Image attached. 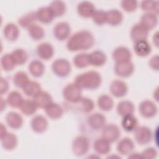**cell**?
Instances as JSON below:
<instances>
[{"mask_svg":"<svg viewBox=\"0 0 159 159\" xmlns=\"http://www.w3.org/2000/svg\"><path fill=\"white\" fill-rule=\"evenodd\" d=\"M94 43L92 34L88 31H80L73 34L67 43L70 50L76 51L91 48Z\"/></svg>","mask_w":159,"mask_h":159,"instance_id":"obj_1","label":"cell"},{"mask_svg":"<svg viewBox=\"0 0 159 159\" xmlns=\"http://www.w3.org/2000/svg\"><path fill=\"white\" fill-rule=\"evenodd\" d=\"M101 83V77L98 73L94 71L81 74L76 78L75 84L79 88L95 89Z\"/></svg>","mask_w":159,"mask_h":159,"instance_id":"obj_2","label":"cell"},{"mask_svg":"<svg viewBox=\"0 0 159 159\" xmlns=\"http://www.w3.org/2000/svg\"><path fill=\"white\" fill-rule=\"evenodd\" d=\"M63 94L68 101L78 102L81 99L80 88L75 84H70L64 89Z\"/></svg>","mask_w":159,"mask_h":159,"instance_id":"obj_3","label":"cell"},{"mask_svg":"<svg viewBox=\"0 0 159 159\" xmlns=\"http://www.w3.org/2000/svg\"><path fill=\"white\" fill-rule=\"evenodd\" d=\"M53 72L60 76H65L70 71V65L68 61L64 59H58L52 65Z\"/></svg>","mask_w":159,"mask_h":159,"instance_id":"obj_4","label":"cell"},{"mask_svg":"<svg viewBox=\"0 0 159 159\" xmlns=\"http://www.w3.org/2000/svg\"><path fill=\"white\" fill-rule=\"evenodd\" d=\"M89 147L88 141L84 137H78L75 139L73 143V150L77 155H82L85 153Z\"/></svg>","mask_w":159,"mask_h":159,"instance_id":"obj_5","label":"cell"},{"mask_svg":"<svg viewBox=\"0 0 159 159\" xmlns=\"http://www.w3.org/2000/svg\"><path fill=\"white\" fill-rule=\"evenodd\" d=\"M120 135V131L115 125H108L102 130V136L108 142L116 141Z\"/></svg>","mask_w":159,"mask_h":159,"instance_id":"obj_6","label":"cell"},{"mask_svg":"<svg viewBox=\"0 0 159 159\" xmlns=\"http://www.w3.org/2000/svg\"><path fill=\"white\" fill-rule=\"evenodd\" d=\"M133 68L132 63L129 61L117 63L115 66V70L117 75L122 77H127L130 76L132 73Z\"/></svg>","mask_w":159,"mask_h":159,"instance_id":"obj_7","label":"cell"},{"mask_svg":"<svg viewBox=\"0 0 159 159\" xmlns=\"http://www.w3.org/2000/svg\"><path fill=\"white\" fill-rule=\"evenodd\" d=\"M112 57L117 63H122L129 61L131 57V54L127 48L119 47L114 51Z\"/></svg>","mask_w":159,"mask_h":159,"instance_id":"obj_8","label":"cell"},{"mask_svg":"<svg viewBox=\"0 0 159 159\" xmlns=\"http://www.w3.org/2000/svg\"><path fill=\"white\" fill-rule=\"evenodd\" d=\"M70 33V27L66 22H60L54 28V34L60 40L65 39Z\"/></svg>","mask_w":159,"mask_h":159,"instance_id":"obj_9","label":"cell"},{"mask_svg":"<svg viewBox=\"0 0 159 159\" xmlns=\"http://www.w3.org/2000/svg\"><path fill=\"white\" fill-rule=\"evenodd\" d=\"M1 142L2 147L6 150H12L17 144V138L16 135L11 133H6L1 137Z\"/></svg>","mask_w":159,"mask_h":159,"instance_id":"obj_10","label":"cell"},{"mask_svg":"<svg viewBox=\"0 0 159 159\" xmlns=\"http://www.w3.org/2000/svg\"><path fill=\"white\" fill-rule=\"evenodd\" d=\"M6 119L8 125L13 129H18L20 127L22 124V117L19 114L14 112L7 113Z\"/></svg>","mask_w":159,"mask_h":159,"instance_id":"obj_11","label":"cell"},{"mask_svg":"<svg viewBox=\"0 0 159 159\" xmlns=\"http://www.w3.org/2000/svg\"><path fill=\"white\" fill-rule=\"evenodd\" d=\"M78 11L80 15L84 17L93 16L95 11L93 4L89 2H82L78 4Z\"/></svg>","mask_w":159,"mask_h":159,"instance_id":"obj_12","label":"cell"},{"mask_svg":"<svg viewBox=\"0 0 159 159\" xmlns=\"http://www.w3.org/2000/svg\"><path fill=\"white\" fill-rule=\"evenodd\" d=\"M111 93L116 97L124 96L127 91L126 84L121 81H114L111 86Z\"/></svg>","mask_w":159,"mask_h":159,"instance_id":"obj_13","label":"cell"},{"mask_svg":"<svg viewBox=\"0 0 159 159\" xmlns=\"http://www.w3.org/2000/svg\"><path fill=\"white\" fill-rule=\"evenodd\" d=\"M4 37L10 41L17 39L19 35V29L17 27L12 23L7 24L4 28L3 30Z\"/></svg>","mask_w":159,"mask_h":159,"instance_id":"obj_14","label":"cell"},{"mask_svg":"<svg viewBox=\"0 0 159 159\" xmlns=\"http://www.w3.org/2000/svg\"><path fill=\"white\" fill-rule=\"evenodd\" d=\"M135 53L142 57L147 55L150 52V46L145 40H142L135 42L134 45Z\"/></svg>","mask_w":159,"mask_h":159,"instance_id":"obj_15","label":"cell"},{"mask_svg":"<svg viewBox=\"0 0 159 159\" xmlns=\"http://www.w3.org/2000/svg\"><path fill=\"white\" fill-rule=\"evenodd\" d=\"M34 97L35 103L40 107H47L52 102L50 95L46 92H40Z\"/></svg>","mask_w":159,"mask_h":159,"instance_id":"obj_16","label":"cell"},{"mask_svg":"<svg viewBox=\"0 0 159 159\" xmlns=\"http://www.w3.org/2000/svg\"><path fill=\"white\" fill-rule=\"evenodd\" d=\"M31 125L33 130L37 132H42L47 127V121L42 116H37L33 118Z\"/></svg>","mask_w":159,"mask_h":159,"instance_id":"obj_17","label":"cell"},{"mask_svg":"<svg viewBox=\"0 0 159 159\" xmlns=\"http://www.w3.org/2000/svg\"><path fill=\"white\" fill-rule=\"evenodd\" d=\"M147 30L145 28L140 24H137L133 27L131 31V37L135 42L145 40L147 37Z\"/></svg>","mask_w":159,"mask_h":159,"instance_id":"obj_18","label":"cell"},{"mask_svg":"<svg viewBox=\"0 0 159 159\" xmlns=\"http://www.w3.org/2000/svg\"><path fill=\"white\" fill-rule=\"evenodd\" d=\"M37 53L40 58L47 60L52 57L53 49L50 44L43 43L39 45L37 48Z\"/></svg>","mask_w":159,"mask_h":159,"instance_id":"obj_19","label":"cell"},{"mask_svg":"<svg viewBox=\"0 0 159 159\" xmlns=\"http://www.w3.org/2000/svg\"><path fill=\"white\" fill-rule=\"evenodd\" d=\"M89 63L94 66L102 65L106 60V57L105 54L99 50L92 52L89 55Z\"/></svg>","mask_w":159,"mask_h":159,"instance_id":"obj_20","label":"cell"},{"mask_svg":"<svg viewBox=\"0 0 159 159\" xmlns=\"http://www.w3.org/2000/svg\"><path fill=\"white\" fill-rule=\"evenodd\" d=\"M37 19L43 23H48L52 20L53 14L49 7H42L36 13Z\"/></svg>","mask_w":159,"mask_h":159,"instance_id":"obj_21","label":"cell"},{"mask_svg":"<svg viewBox=\"0 0 159 159\" xmlns=\"http://www.w3.org/2000/svg\"><path fill=\"white\" fill-rule=\"evenodd\" d=\"M150 132L146 127L138 128L135 133V137L136 140L140 143H145L150 140Z\"/></svg>","mask_w":159,"mask_h":159,"instance_id":"obj_22","label":"cell"},{"mask_svg":"<svg viewBox=\"0 0 159 159\" xmlns=\"http://www.w3.org/2000/svg\"><path fill=\"white\" fill-rule=\"evenodd\" d=\"M134 148L132 141L128 138L123 139L117 145V150L122 155H127L130 153Z\"/></svg>","mask_w":159,"mask_h":159,"instance_id":"obj_23","label":"cell"},{"mask_svg":"<svg viewBox=\"0 0 159 159\" xmlns=\"http://www.w3.org/2000/svg\"><path fill=\"white\" fill-rule=\"evenodd\" d=\"M122 19V13L117 10H112L106 13V20L108 23L116 25L120 23Z\"/></svg>","mask_w":159,"mask_h":159,"instance_id":"obj_24","label":"cell"},{"mask_svg":"<svg viewBox=\"0 0 159 159\" xmlns=\"http://www.w3.org/2000/svg\"><path fill=\"white\" fill-rule=\"evenodd\" d=\"M122 124L123 128L126 131L130 132L135 129L137 122L135 117H134L132 114H128L124 116Z\"/></svg>","mask_w":159,"mask_h":159,"instance_id":"obj_25","label":"cell"},{"mask_svg":"<svg viewBox=\"0 0 159 159\" xmlns=\"http://www.w3.org/2000/svg\"><path fill=\"white\" fill-rule=\"evenodd\" d=\"M24 92L30 96H35L40 92V86L39 83L34 81L28 82L23 88Z\"/></svg>","mask_w":159,"mask_h":159,"instance_id":"obj_26","label":"cell"},{"mask_svg":"<svg viewBox=\"0 0 159 159\" xmlns=\"http://www.w3.org/2000/svg\"><path fill=\"white\" fill-rule=\"evenodd\" d=\"M22 101V98L20 94L17 91L11 92L7 98V102L13 107H19Z\"/></svg>","mask_w":159,"mask_h":159,"instance_id":"obj_27","label":"cell"},{"mask_svg":"<svg viewBox=\"0 0 159 159\" xmlns=\"http://www.w3.org/2000/svg\"><path fill=\"white\" fill-rule=\"evenodd\" d=\"M37 105L34 101L30 100L23 101L19 106L21 111L26 115H31L34 114L37 109Z\"/></svg>","mask_w":159,"mask_h":159,"instance_id":"obj_28","label":"cell"},{"mask_svg":"<svg viewBox=\"0 0 159 159\" xmlns=\"http://www.w3.org/2000/svg\"><path fill=\"white\" fill-rule=\"evenodd\" d=\"M1 65L2 68L6 71L12 70L16 63L11 54H4L1 58Z\"/></svg>","mask_w":159,"mask_h":159,"instance_id":"obj_29","label":"cell"},{"mask_svg":"<svg viewBox=\"0 0 159 159\" xmlns=\"http://www.w3.org/2000/svg\"><path fill=\"white\" fill-rule=\"evenodd\" d=\"M29 71L30 73L36 77L40 76L43 72V64L38 60L32 61L29 66Z\"/></svg>","mask_w":159,"mask_h":159,"instance_id":"obj_30","label":"cell"},{"mask_svg":"<svg viewBox=\"0 0 159 159\" xmlns=\"http://www.w3.org/2000/svg\"><path fill=\"white\" fill-rule=\"evenodd\" d=\"M94 148L97 152L101 154L107 153L110 150V145L108 141L104 139L97 140L94 144Z\"/></svg>","mask_w":159,"mask_h":159,"instance_id":"obj_31","label":"cell"},{"mask_svg":"<svg viewBox=\"0 0 159 159\" xmlns=\"http://www.w3.org/2000/svg\"><path fill=\"white\" fill-rule=\"evenodd\" d=\"M134 111V106L129 101H122L117 106V111L119 114L122 116L131 114Z\"/></svg>","mask_w":159,"mask_h":159,"instance_id":"obj_32","label":"cell"},{"mask_svg":"<svg viewBox=\"0 0 159 159\" xmlns=\"http://www.w3.org/2000/svg\"><path fill=\"white\" fill-rule=\"evenodd\" d=\"M46 112L50 117L52 119H57L61 116L62 109L57 104L51 103L46 107Z\"/></svg>","mask_w":159,"mask_h":159,"instance_id":"obj_33","label":"cell"},{"mask_svg":"<svg viewBox=\"0 0 159 159\" xmlns=\"http://www.w3.org/2000/svg\"><path fill=\"white\" fill-rule=\"evenodd\" d=\"M104 122L105 118L101 114H94L89 117V123L94 129L101 128Z\"/></svg>","mask_w":159,"mask_h":159,"instance_id":"obj_34","label":"cell"},{"mask_svg":"<svg viewBox=\"0 0 159 159\" xmlns=\"http://www.w3.org/2000/svg\"><path fill=\"white\" fill-rule=\"evenodd\" d=\"M11 55L15 61V63L17 65H22L24 63L27 58L25 52L22 49H16L12 52Z\"/></svg>","mask_w":159,"mask_h":159,"instance_id":"obj_35","label":"cell"},{"mask_svg":"<svg viewBox=\"0 0 159 159\" xmlns=\"http://www.w3.org/2000/svg\"><path fill=\"white\" fill-rule=\"evenodd\" d=\"M98 105L102 110L109 111L112 107L113 102L109 96L102 95L98 99Z\"/></svg>","mask_w":159,"mask_h":159,"instance_id":"obj_36","label":"cell"},{"mask_svg":"<svg viewBox=\"0 0 159 159\" xmlns=\"http://www.w3.org/2000/svg\"><path fill=\"white\" fill-rule=\"evenodd\" d=\"M53 14V16H59L65 11V6L61 1L53 2L49 7Z\"/></svg>","mask_w":159,"mask_h":159,"instance_id":"obj_37","label":"cell"},{"mask_svg":"<svg viewBox=\"0 0 159 159\" xmlns=\"http://www.w3.org/2000/svg\"><path fill=\"white\" fill-rule=\"evenodd\" d=\"M14 83L16 86L18 87H24L29 82L28 78L26 74L22 71H19L14 76Z\"/></svg>","mask_w":159,"mask_h":159,"instance_id":"obj_38","label":"cell"},{"mask_svg":"<svg viewBox=\"0 0 159 159\" xmlns=\"http://www.w3.org/2000/svg\"><path fill=\"white\" fill-rule=\"evenodd\" d=\"M75 65L79 68L85 67L89 64V58L88 54H78L74 58Z\"/></svg>","mask_w":159,"mask_h":159,"instance_id":"obj_39","label":"cell"},{"mask_svg":"<svg viewBox=\"0 0 159 159\" xmlns=\"http://www.w3.org/2000/svg\"><path fill=\"white\" fill-rule=\"evenodd\" d=\"M29 32L30 36L35 40L42 39L44 34L43 29L36 24H32L29 28Z\"/></svg>","mask_w":159,"mask_h":159,"instance_id":"obj_40","label":"cell"},{"mask_svg":"<svg viewBox=\"0 0 159 159\" xmlns=\"http://www.w3.org/2000/svg\"><path fill=\"white\" fill-rule=\"evenodd\" d=\"M36 19H37L36 13L35 12H30V13L27 14L26 16L22 17L20 19H19V23L23 27H26L27 26L30 27L32 25L31 23L34 20H35Z\"/></svg>","mask_w":159,"mask_h":159,"instance_id":"obj_41","label":"cell"},{"mask_svg":"<svg viewBox=\"0 0 159 159\" xmlns=\"http://www.w3.org/2000/svg\"><path fill=\"white\" fill-rule=\"evenodd\" d=\"M94 21L98 24H102L106 20V12L102 11H96L93 15Z\"/></svg>","mask_w":159,"mask_h":159,"instance_id":"obj_42","label":"cell"},{"mask_svg":"<svg viewBox=\"0 0 159 159\" xmlns=\"http://www.w3.org/2000/svg\"><path fill=\"white\" fill-rule=\"evenodd\" d=\"M122 7L127 11H132L137 7V2L135 1H126L122 2Z\"/></svg>","mask_w":159,"mask_h":159,"instance_id":"obj_43","label":"cell"},{"mask_svg":"<svg viewBox=\"0 0 159 159\" xmlns=\"http://www.w3.org/2000/svg\"><path fill=\"white\" fill-rule=\"evenodd\" d=\"M82 104H83V109L85 112H88L91 111L94 106L93 101L89 99H83Z\"/></svg>","mask_w":159,"mask_h":159,"instance_id":"obj_44","label":"cell"},{"mask_svg":"<svg viewBox=\"0 0 159 159\" xmlns=\"http://www.w3.org/2000/svg\"><path fill=\"white\" fill-rule=\"evenodd\" d=\"M8 88H9V84L7 81L4 78H1V89H0L1 94H3L4 93H5L8 90Z\"/></svg>","mask_w":159,"mask_h":159,"instance_id":"obj_45","label":"cell"},{"mask_svg":"<svg viewBox=\"0 0 159 159\" xmlns=\"http://www.w3.org/2000/svg\"><path fill=\"white\" fill-rule=\"evenodd\" d=\"M7 133V131L6 130V127L4 126V125L1 123V137L3 136Z\"/></svg>","mask_w":159,"mask_h":159,"instance_id":"obj_46","label":"cell"},{"mask_svg":"<svg viewBox=\"0 0 159 159\" xmlns=\"http://www.w3.org/2000/svg\"><path fill=\"white\" fill-rule=\"evenodd\" d=\"M3 102H4V100H3V99L1 98V111H3V109H4V107H3V106H4V104H5V103L4 104V103H3Z\"/></svg>","mask_w":159,"mask_h":159,"instance_id":"obj_47","label":"cell"}]
</instances>
